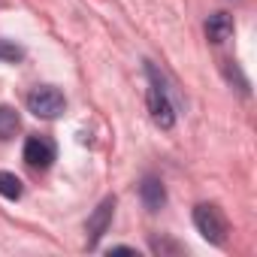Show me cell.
Listing matches in <instances>:
<instances>
[{"mask_svg": "<svg viewBox=\"0 0 257 257\" xmlns=\"http://www.w3.org/2000/svg\"><path fill=\"white\" fill-rule=\"evenodd\" d=\"M146 73H149V112H152L155 124L170 131L176 124V106L170 100V88H167V82H164V76L158 73L155 64H146Z\"/></svg>", "mask_w": 257, "mask_h": 257, "instance_id": "cell-1", "label": "cell"}, {"mask_svg": "<svg viewBox=\"0 0 257 257\" xmlns=\"http://www.w3.org/2000/svg\"><path fill=\"white\" fill-rule=\"evenodd\" d=\"M194 224H197L200 236L209 239L212 245H224V242H227V218H224V212H221L218 206L200 203V206L194 209Z\"/></svg>", "mask_w": 257, "mask_h": 257, "instance_id": "cell-2", "label": "cell"}, {"mask_svg": "<svg viewBox=\"0 0 257 257\" xmlns=\"http://www.w3.org/2000/svg\"><path fill=\"white\" fill-rule=\"evenodd\" d=\"M28 109L37 118H58L67 109V100H64V94L55 85H37L28 94Z\"/></svg>", "mask_w": 257, "mask_h": 257, "instance_id": "cell-3", "label": "cell"}, {"mask_svg": "<svg viewBox=\"0 0 257 257\" xmlns=\"http://www.w3.org/2000/svg\"><path fill=\"white\" fill-rule=\"evenodd\" d=\"M55 143L49 140V137H28V143H25V161H28V167H34V170H49L52 164H55Z\"/></svg>", "mask_w": 257, "mask_h": 257, "instance_id": "cell-4", "label": "cell"}, {"mask_svg": "<svg viewBox=\"0 0 257 257\" xmlns=\"http://www.w3.org/2000/svg\"><path fill=\"white\" fill-rule=\"evenodd\" d=\"M112 215H115V197H106L94 212H91V218H88V224H85V230H88V248H97V242H100V236L109 230V224H112Z\"/></svg>", "mask_w": 257, "mask_h": 257, "instance_id": "cell-5", "label": "cell"}, {"mask_svg": "<svg viewBox=\"0 0 257 257\" xmlns=\"http://www.w3.org/2000/svg\"><path fill=\"white\" fill-rule=\"evenodd\" d=\"M140 200H143V206L149 212H161L167 206V188H164V182L155 179V176H146L140 182Z\"/></svg>", "mask_w": 257, "mask_h": 257, "instance_id": "cell-6", "label": "cell"}, {"mask_svg": "<svg viewBox=\"0 0 257 257\" xmlns=\"http://www.w3.org/2000/svg\"><path fill=\"white\" fill-rule=\"evenodd\" d=\"M206 37H209V43H215V46L227 43V40L233 37V16H230V13H212V16L206 19Z\"/></svg>", "mask_w": 257, "mask_h": 257, "instance_id": "cell-7", "label": "cell"}, {"mask_svg": "<svg viewBox=\"0 0 257 257\" xmlns=\"http://www.w3.org/2000/svg\"><path fill=\"white\" fill-rule=\"evenodd\" d=\"M22 127V118L13 106H0V140H13Z\"/></svg>", "mask_w": 257, "mask_h": 257, "instance_id": "cell-8", "label": "cell"}, {"mask_svg": "<svg viewBox=\"0 0 257 257\" xmlns=\"http://www.w3.org/2000/svg\"><path fill=\"white\" fill-rule=\"evenodd\" d=\"M22 179L16 173H0V197H7V200H19L22 197Z\"/></svg>", "mask_w": 257, "mask_h": 257, "instance_id": "cell-9", "label": "cell"}, {"mask_svg": "<svg viewBox=\"0 0 257 257\" xmlns=\"http://www.w3.org/2000/svg\"><path fill=\"white\" fill-rule=\"evenodd\" d=\"M25 58V49L10 43V40H0V61H7V64H19Z\"/></svg>", "mask_w": 257, "mask_h": 257, "instance_id": "cell-10", "label": "cell"}, {"mask_svg": "<svg viewBox=\"0 0 257 257\" xmlns=\"http://www.w3.org/2000/svg\"><path fill=\"white\" fill-rule=\"evenodd\" d=\"M109 254H137V248H131V245H112Z\"/></svg>", "mask_w": 257, "mask_h": 257, "instance_id": "cell-11", "label": "cell"}]
</instances>
